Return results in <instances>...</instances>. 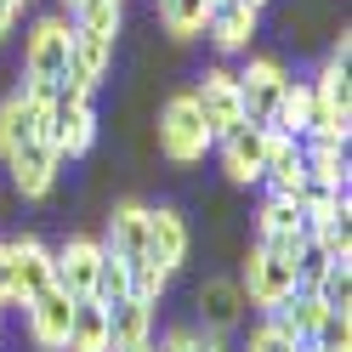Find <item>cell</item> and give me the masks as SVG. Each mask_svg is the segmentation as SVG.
I'll return each mask as SVG.
<instances>
[{
	"instance_id": "obj_1",
	"label": "cell",
	"mask_w": 352,
	"mask_h": 352,
	"mask_svg": "<svg viewBox=\"0 0 352 352\" xmlns=\"http://www.w3.org/2000/svg\"><path fill=\"white\" fill-rule=\"evenodd\" d=\"M153 131H160V153H165L170 165H199L205 153L216 148L210 125H205L199 108H193V97H188V91L165 97V108H160V120H153Z\"/></svg>"
},
{
	"instance_id": "obj_2",
	"label": "cell",
	"mask_w": 352,
	"mask_h": 352,
	"mask_svg": "<svg viewBox=\"0 0 352 352\" xmlns=\"http://www.w3.org/2000/svg\"><path fill=\"white\" fill-rule=\"evenodd\" d=\"M40 142H46L57 160H80V153L97 142V108H91V97H74V91L57 85L46 120H40Z\"/></svg>"
},
{
	"instance_id": "obj_3",
	"label": "cell",
	"mask_w": 352,
	"mask_h": 352,
	"mask_svg": "<svg viewBox=\"0 0 352 352\" xmlns=\"http://www.w3.org/2000/svg\"><path fill=\"white\" fill-rule=\"evenodd\" d=\"M233 80H239V102H245V125H261V131H267L273 114H278V102H284L290 69H284L278 57H250Z\"/></svg>"
},
{
	"instance_id": "obj_4",
	"label": "cell",
	"mask_w": 352,
	"mask_h": 352,
	"mask_svg": "<svg viewBox=\"0 0 352 352\" xmlns=\"http://www.w3.org/2000/svg\"><path fill=\"white\" fill-rule=\"evenodd\" d=\"M239 290H245L250 307L267 313L273 301H284V296L301 290V284H296V261H284V256H273V250L250 245V250H245V267H239Z\"/></svg>"
},
{
	"instance_id": "obj_5",
	"label": "cell",
	"mask_w": 352,
	"mask_h": 352,
	"mask_svg": "<svg viewBox=\"0 0 352 352\" xmlns=\"http://www.w3.org/2000/svg\"><path fill=\"white\" fill-rule=\"evenodd\" d=\"M69 40H74L69 17H40L34 34L23 40V80H46V85H57L63 69H69Z\"/></svg>"
},
{
	"instance_id": "obj_6",
	"label": "cell",
	"mask_w": 352,
	"mask_h": 352,
	"mask_svg": "<svg viewBox=\"0 0 352 352\" xmlns=\"http://www.w3.org/2000/svg\"><path fill=\"white\" fill-rule=\"evenodd\" d=\"M193 108L205 114V125H210V137H228L233 125H245V102H239V80H233V69H205L199 80H193Z\"/></svg>"
},
{
	"instance_id": "obj_7",
	"label": "cell",
	"mask_w": 352,
	"mask_h": 352,
	"mask_svg": "<svg viewBox=\"0 0 352 352\" xmlns=\"http://www.w3.org/2000/svg\"><path fill=\"white\" fill-rule=\"evenodd\" d=\"M256 245L261 250H273V256H284V261H296L301 256V245H307V216H301V205L296 199H261V210H256Z\"/></svg>"
},
{
	"instance_id": "obj_8",
	"label": "cell",
	"mask_w": 352,
	"mask_h": 352,
	"mask_svg": "<svg viewBox=\"0 0 352 352\" xmlns=\"http://www.w3.org/2000/svg\"><path fill=\"white\" fill-rule=\"evenodd\" d=\"M97 261H102V239L69 233V239L52 250V290H63V296H91Z\"/></svg>"
},
{
	"instance_id": "obj_9",
	"label": "cell",
	"mask_w": 352,
	"mask_h": 352,
	"mask_svg": "<svg viewBox=\"0 0 352 352\" xmlns=\"http://www.w3.org/2000/svg\"><path fill=\"white\" fill-rule=\"evenodd\" d=\"M6 250H12V307L46 296L52 290V245H40L34 233H17V239H6Z\"/></svg>"
},
{
	"instance_id": "obj_10",
	"label": "cell",
	"mask_w": 352,
	"mask_h": 352,
	"mask_svg": "<svg viewBox=\"0 0 352 352\" xmlns=\"http://www.w3.org/2000/svg\"><path fill=\"white\" fill-rule=\"evenodd\" d=\"M108 63H114V40H102V34H80L69 40V69H63V91H74V97H91L102 74H108Z\"/></svg>"
},
{
	"instance_id": "obj_11",
	"label": "cell",
	"mask_w": 352,
	"mask_h": 352,
	"mask_svg": "<svg viewBox=\"0 0 352 352\" xmlns=\"http://www.w3.org/2000/svg\"><path fill=\"white\" fill-rule=\"evenodd\" d=\"M57 153L46 148V142H23V148H12L6 153V170H12V193L17 199H46V193L57 188Z\"/></svg>"
},
{
	"instance_id": "obj_12",
	"label": "cell",
	"mask_w": 352,
	"mask_h": 352,
	"mask_svg": "<svg viewBox=\"0 0 352 352\" xmlns=\"http://www.w3.org/2000/svg\"><path fill=\"white\" fill-rule=\"evenodd\" d=\"M245 290H239V278H205L199 290H193V313H199V329H210V336H228V329H239V318H245Z\"/></svg>"
},
{
	"instance_id": "obj_13",
	"label": "cell",
	"mask_w": 352,
	"mask_h": 352,
	"mask_svg": "<svg viewBox=\"0 0 352 352\" xmlns=\"http://www.w3.org/2000/svg\"><path fill=\"white\" fill-rule=\"evenodd\" d=\"M267 142H273V131H261V125H233L228 137H216L228 182H261V160H267Z\"/></svg>"
},
{
	"instance_id": "obj_14",
	"label": "cell",
	"mask_w": 352,
	"mask_h": 352,
	"mask_svg": "<svg viewBox=\"0 0 352 352\" xmlns=\"http://www.w3.org/2000/svg\"><path fill=\"white\" fill-rule=\"evenodd\" d=\"M193 250V233L182 222V210L170 205H148V261H160L165 273H176Z\"/></svg>"
},
{
	"instance_id": "obj_15",
	"label": "cell",
	"mask_w": 352,
	"mask_h": 352,
	"mask_svg": "<svg viewBox=\"0 0 352 352\" xmlns=\"http://www.w3.org/2000/svg\"><path fill=\"white\" fill-rule=\"evenodd\" d=\"M261 12H250L245 0H210L205 6V34L216 40V52H250Z\"/></svg>"
},
{
	"instance_id": "obj_16",
	"label": "cell",
	"mask_w": 352,
	"mask_h": 352,
	"mask_svg": "<svg viewBox=\"0 0 352 352\" xmlns=\"http://www.w3.org/2000/svg\"><path fill=\"white\" fill-rule=\"evenodd\" d=\"M307 182V153L296 137H273L267 142V160H261V188L273 199H296V188Z\"/></svg>"
},
{
	"instance_id": "obj_17",
	"label": "cell",
	"mask_w": 352,
	"mask_h": 352,
	"mask_svg": "<svg viewBox=\"0 0 352 352\" xmlns=\"http://www.w3.org/2000/svg\"><path fill=\"white\" fill-rule=\"evenodd\" d=\"M102 250L120 261H148V205H114L102 228Z\"/></svg>"
},
{
	"instance_id": "obj_18",
	"label": "cell",
	"mask_w": 352,
	"mask_h": 352,
	"mask_svg": "<svg viewBox=\"0 0 352 352\" xmlns=\"http://www.w3.org/2000/svg\"><path fill=\"white\" fill-rule=\"evenodd\" d=\"M69 301H74V296H63V290H46V296L23 301L34 352H63V336H69Z\"/></svg>"
},
{
	"instance_id": "obj_19",
	"label": "cell",
	"mask_w": 352,
	"mask_h": 352,
	"mask_svg": "<svg viewBox=\"0 0 352 352\" xmlns=\"http://www.w3.org/2000/svg\"><path fill=\"white\" fill-rule=\"evenodd\" d=\"M63 352H108V307L97 296H74L69 301V336Z\"/></svg>"
},
{
	"instance_id": "obj_20",
	"label": "cell",
	"mask_w": 352,
	"mask_h": 352,
	"mask_svg": "<svg viewBox=\"0 0 352 352\" xmlns=\"http://www.w3.org/2000/svg\"><path fill=\"white\" fill-rule=\"evenodd\" d=\"M153 341V307L125 296L108 307V352H131V346H148Z\"/></svg>"
},
{
	"instance_id": "obj_21",
	"label": "cell",
	"mask_w": 352,
	"mask_h": 352,
	"mask_svg": "<svg viewBox=\"0 0 352 352\" xmlns=\"http://www.w3.org/2000/svg\"><path fill=\"white\" fill-rule=\"evenodd\" d=\"M40 120H46V114H40L34 102H23L17 91H12L6 102H0V160H6L12 148L34 142V137H40Z\"/></svg>"
},
{
	"instance_id": "obj_22",
	"label": "cell",
	"mask_w": 352,
	"mask_h": 352,
	"mask_svg": "<svg viewBox=\"0 0 352 352\" xmlns=\"http://www.w3.org/2000/svg\"><path fill=\"white\" fill-rule=\"evenodd\" d=\"M307 296H313L324 313H352V256H336L313 278V290H307Z\"/></svg>"
},
{
	"instance_id": "obj_23",
	"label": "cell",
	"mask_w": 352,
	"mask_h": 352,
	"mask_svg": "<svg viewBox=\"0 0 352 352\" xmlns=\"http://www.w3.org/2000/svg\"><path fill=\"white\" fill-rule=\"evenodd\" d=\"M120 23H125V0H80V6H69V29H80V34L114 40Z\"/></svg>"
},
{
	"instance_id": "obj_24",
	"label": "cell",
	"mask_w": 352,
	"mask_h": 352,
	"mask_svg": "<svg viewBox=\"0 0 352 352\" xmlns=\"http://www.w3.org/2000/svg\"><path fill=\"white\" fill-rule=\"evenodd\" d=\"M160 6V23L170 40H193V34H205V6L210 0H153Z\"/></svg>"
},
{
	"instance_id": "obj_25",
	"label": "cell",
	"mask_w": 352,
	"mask_h": 352,
	"mask_svg": "<svg viewBox=\"0 0 352 352\" xmlns=\"http://www.w3.org/2000/svg\"><path fill=\"white\" fill-rule=\"evenodd\" d=\"M301 346H313V352H352V313H318L313 336H307Z\"/></svg>"
},
{
	"instance_id": "obj_26",
	"label": "cell",
	"mask_w": 352,
	"mask_h": 352,
	"mask_svg": "<svg viewBox=\"0 0 352 352\" xmlns=\"http://www.w3.org/2000/svg\"><path fill=\"white\" fill-rule=\"evenodd\" d=\"M91 296H97L102 307H114V301H125V296H131V261H120V256H108V250H102V261H97V284H91Z\"/></svg>"
},
{
	"instance_id": "obj_27",
	"label": "cell",
	"mask_w": 352,
	"mask_h": 352,
	"mask_svg": "<svg viewBox=\"0 0 352 352\" xmlns=\"http://www.w3.org/2000/svg\"><path fill=\"white\" fill-rule=\"evenodd\" d=\"M165 290H170V273L160 267V261H131V296H137V301L160 307Z\"/></svg>"
},
{
	"instance_id": "obj_28",
	"label": "cell",
	"mask_w": 352,
	"mask_h": 352,
	"mask_svg": "<svg viewBox=\"0 0 352 352\" xmlns=\"http://www.w3.org/2000/svg\"><path fill=\"white\" fill-rule=\"evenodd\" d=\"M160 346L165 352H233L228 336H210V329H199V324H193V329H170Z\"/></svg>"
},
{
	"instance_id": "obj_29",
	"label": "cell",
	"mask_w": 352,
	"mask_h": 352,
	"mask_svg": "<svg viewBox=\"0 0 352 352\" xmlns=\"http://www.w3.org/2000/svg\"><path fill=\"white\" fill-rule=\"evenodd\" d=\"M239 352H296V341H284L273 324H256L250 336H245V346H239Z\"/></svg>"
},
{
	"instance_id": "obj_30",
	"label": "cell",
	"mask_w": 352,
	"mask_h": 352,
	"mask_svg": "<svg viewBox=\"0 0 352 352\" xmlns=\"http://www.w3.org/2000/svg\"><path fill=\"white\" fill-rule=\"evenodd\" d=\"M0 307H12V250L0 239Z\"/></svg>"
},
{
	"instance_id": "obj_31",
	"label": "cell",
	"mask_w": 352,
	"mask_h": 352,
	"mask_svg": "<svg viewBox=\"0 0 352 352\" xmlns=\"http://www.w3.org/2000/svg\"><path fill=\"white\" fill-rule=\"evenodd\" d=\"M12 23H17V6H12V0H0V40L12 34Z\"/></svg>"
},
{
	"instance_id": "obj_32",
	"label": "cell",
	"mask_w": 352,
	"mask_h": 352,
	"mask_svg": "<svg viewBox=\"0 0 352 352\" xmlns=\"http://www.w3.org/2000/svg\"><path fill=\"white\" fill-rule=\"evenodd\" d=\"M245 6H250V12H261V6H267V0H245Z\"/></svg>"
},
{
	"instance_id": "obj_33",
	"label": "cell",
	"mask_w": 352,
	"mask_h": 352,
	"mask_svg": "<svg viewBox=\"0 0 352 352\" xmlns=\"http://www.w3.org/2000/svg\"><path fill=\"white\" fill-rule=\"evenodd\" d=\"M131 352H153V341H148V346H131Z\"/></svg>"
},
{
	"instance_id": "obj_34",
	"label": "cell",
	"mask_w": 352,
	"mask_h": 352,
	"mask_svg": "<svg viewBox=\"0 0 352 352\" xmlns=\"http://www.w3.org/2000/svg\"><path fill=\"white\" fill-rule=\"evenodd\" d=\"M12 6H17V12H23V6H29V0H12Z\"/></svg>"
},
{
	"instance_id": "obj_35",
	"label": "cell",
	"mask_w": 352,
	"mask_h": 352,
	"mask_svg": "<svg viewBox=\"0 0 352 352\" xmlns=\"http://www.w3.org/2000/svg\"><path fill=\"white\" fill-rule=\"evenodd\" d=\"M63 6H80V0H63Z\"/></svg>"
}]
</instances>
